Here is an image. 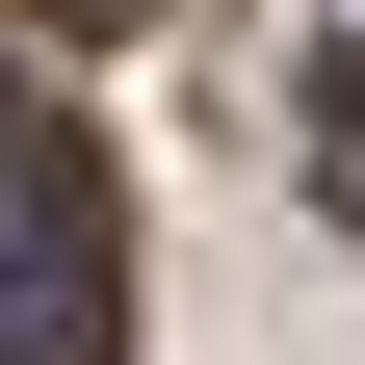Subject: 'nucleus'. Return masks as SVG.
I'll return each instance as SVG.
<instances>
[{"instance_id":"obj_2","label":"nucleus","mask_w":365,"mask_h":365,"mask_svg":"<svg viewBox=\"0 0 365 365\" xmlns=\"http://www.w3.org/2000/svg\"><path fill=\"white\" fill-rule=\"evenodd\" d=\"M53 209H78V130H53V78L0 53V235H53Z\"/></svg>"},{"instance_id":"obj_3","label":"nucleus","mask_w":365,"mask_h":365,"mask_svg":"<svg viewBox=\"0 0 365 365\" xmlns=\"http://www.w3.org/2000/svg\"><path fill=\"white\" fill-rule=\"evenodd\" d=\"M313 209H339V235H365V53L313 78Z\"/></svg>"},{"instance_id":"obj_1","label":"nucleus","mask_w":365,"mask_h":365,"mask_svg":"<svg viewBox=\"0 0 365 365\" xmlns=\"http://www.w3.org/2000/svg\"><path fill=\"white\" fill-rule=\"evenodd\" d=\"M0 365H130V261H105V182L53 235H0Z\"/></svg>"}]
</instances>
